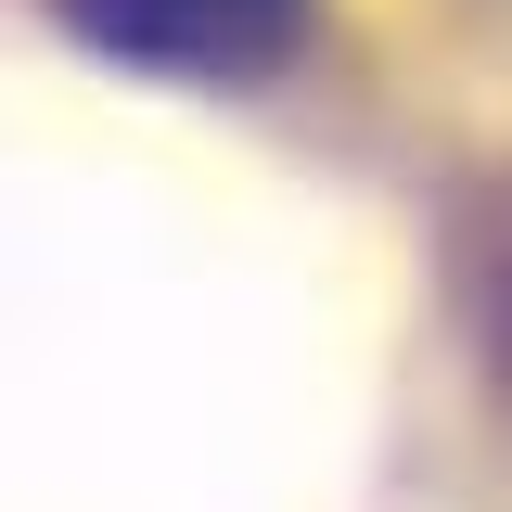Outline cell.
I'll return each instance as SVG.
<instances>
[{
  "instance_id": "obj_1",
  "label": "cell",
  "mask_w": 512,
  "mask_h": 512,
  "mask_svg": "<svg viewBox=\"0 0 512 512\" xmlns=\"http://www.w3.org/2000/svg\"><path fill=\"white\" fill-rule=\"evenodd\" d=\"M52 13H64L103 64L205 77V90L269 77V64H295V39H308V0H52Z\"/></svg>"
},
{
  "instance_id": "obj_2",
  "label": "cell",
  "mask_w": 512,
  "mask_h": 512,
  "mask_svg": "<svg viewBox=\"0 0 512 512\" xmlns=\"http://www.w3.org/2000/svg\"><path fill=\"white\" fill-rule=\"evenodd\" d=\"M461 320H474L487 372L512 384V180L474 192V218H461Z\"/></svg>"
}]
</instances>
